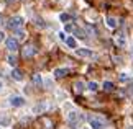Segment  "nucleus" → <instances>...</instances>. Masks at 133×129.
Masks as SVG:
<instances>
[{"label":"nucleus","instance_id":"1","mask_svg":"<svg viewBox=\"0 0 133 129\" xmlns=\"http://www.w3.org/2000/svg\"><path fill=\"white\" fill-rule=\"evenodd\" d=\"M23 25H25L23 17H13V18H10V21L7 23V26L10 29H13V31H17V29H22L23 28Z\"/></svg>","mask_w":133,"mask_h":129},{"label":"nucleus","instance_id":"2","mask_svg":"<svg viewBox=\"0 0 133 129\" xmlns=\"http://www.w3.org/2000/svg\"><path fill=\"white\" fill-rule=\"evenodd\" d=\"M89 126H90L92 129H105V127H107V123L102 119V118L90 116V118H89Z\"/></svg>","mask_w":133,"mask_h":129},{"label":"nucleus","instance_id":"3","mask_svg":"<svg viewBox=\"0 0 133 129\" xmlns=\"http://www.w3.org/2000/svg\"><path fill=\"white\" fill-rule=\"evenodd\" d=\"M76 56H79V57H95V52L87 48H79L76 49Z\"/></svg>","mask_w":133,"mask_h":129},{"label":"nucleus","instance_id":"4","mask_svg":"<svg viewBox=\"0 0 133 129\" xmlns=\"http://www.w3.org/2000/svg\"><path fill=\"white\" fill-rule=\"evenodd\" d=\"M5 46H7V49L10 51V52L18 51V41L15 38H7V39H5Z\"/></svg>","mask_w":133,"mask_h":129},{"label":"nucleus","instance_id":"5","mask_svg":"<svg viewBox=\"0 0 133 129\" xmlns=\"http://www.w3.org/2000/svg\"><path fill=\"white\" fill-rule=\"evenodd\" d=\"M79 119H81V115H79L77 111H71V113H68V123H69L71 126H77Z\"/></svg>","mask_w":133,"mask_h":129},{"label":"nucleus","instance_id":"6","mask_svg":"<svg viewBox=\"0 0 133 129\" xmlns=\"http://www.w3.org/2000/svg\"><path fill=\"white\" fill-rule=\"evenodd\" d=\"M10 105L15 106V108H20L25 105V98L23 96H12L10 98Z\"/></svg>","mask_w":133,"mask_h":129},{"label":"nucleus","instance_id":"7","mask_svg":"<svg viewBox=\"0 0 133 129\" xmlns=\"http://www.w3.org/2000/svg\"><path fill=\"white\" fill-rule=\"evenodd\" d=\"M48 108H49V103L41 101V103H38V105L33 108V113H36V115H39V113H44L46 110H48Z\"/></svg>","mask_w":133,"mask_h":129},{"label":"nucleus","instance_id":"8","mask_svg":"<svg viewBox=\"0 0 133 129\" xmlns=\"http://www.w3.org/2000/svg\"><path fill=\"white\" fill-rule=\"evenodd\" d=\"M35 54H36V48H35L33 44L25 46V49H23V56H25V57H33Z\"/></svg>","mask_w":133,"mask_h":129},{"label":"nucleus","instance_id":"9","mask_svg":"<svg viewBox=\"0 0 133 129\" xmlns=\"http://www.w3.org/2000/svg\"><path fill=\"white\" fill-rule=\"evenodd\" d=\"M69 74V69H66V67H59V69L54 70V77L56 79H63V77H66Z\"/></svg>","mask_w":133,"mask_h":129},{"label":"nucleus","instance_id":"10","mask_svg":"<svg viewBox=\"0 0 133 129\" xmlns=\"http://www.w3.org/2000/svg\"><path fill=\"white\" fill-rule=\"evenodd\" d=\"M12 79L17 80V82H22V80H23V72L18 70V69H13V70H12Z\"/></svg>","mask_w":133,"mask_h":129},{"label":"nucleus","instance_id":"11","mask_svg":"<svg viewBox=\"0 0 133 129\" xmlns=\"http://www.w3.org/2000/svg\"><path fill=\"white\" fill-rule=\"evenodd\" d=\"M107 26L109 28H112V29H115L117 26H118V23H117V18H114V17H107Z\"/></svg>","mask_w":133,"mask_h":129},{"label":"nucleus","instance_id":"12","mask_svg":"<svg viewBox=\"0 0 133 129\" xmlns=\"http://www.w3.org/2000/svg\"><path fill=\"white\" fill-rule=\"evenodd\" d=\"M66 44H68L71 49H77V41H76L72 36H68V38H66Z\"/></svg>","mask_w":133,"mask_h":129},{"label":"nucleus","instance_id":"13","mask_svg":"<svg viewBox=\"0 0 133 129\" xmlns=\"http://www.w3.org/2000/svg\"><path fill=\"white\" fill-rule=\"evenodd\" d=\"M74 88H76V92H77V93H82L84 88H85V84L79 80V82H76V84H74Z\"/></svg>","mask_w":133,"mask_h":129},{"label":"nucleus","instance_id":"14","mask_svg":"<svg viewBox=\"0 0 133 129\" xmlns=\"http://www.w3.org/2000/svg\"><path fill=\"white\" fill-rule=\"evenodd\" d=\"M115 43L118 44L120 48H123V46L127 44V39H125V36H123V34H118V36L115 38Z\"/></svg>","mask_w":133,"mask_h":129},{"label":"nucleus","instance_id":"15","mask_svg":"<svg viewBox=\"0 0 133 129\" xmlns=\"http://www.w3.org/2000/svg\"><path fill=\"white\" fill-rule=\"evenodd\" d=\"M33 84L36 85V87H41L43 85V77L39 75V74H35L33 75Z\"/></svg>","mask_w":133,"mask_h":129},{"label":"nucleus","instance_id":"16","mask_svg":"<svg viewBox=\"0 0 133 129\" xmlns=\"http://www.w3.org/2000/svg\"><path fill=\"white\" fill-rule=\"evenodd\" d=\"M15 33V36H17V38H15V39H25V38H26V33H25L23 31V29H17V31H13Z\"/></svg>","mask_w":133,"mask_h":129},{"label":"nucleus","instance_id":"17","mask_svg":"<svg viewBox=\"0 0 133 129\" xmlns=\"http://www.w3.org/2000/svg\"><path fill=\"white\" fill-rule=\"evenodd\" d=\"M7 64H8V65H12V67H15V65H17V57L10 54L8 57H7Z\"/></svg>","mask_w":133,"mask_h":129},{"label":"nucleus","instance_id":"18","mask_svg":"<svg viewBox=\"0 0 133 129\" xmlns=\"http://www.w3.org/2000/svg\"><path fill=\"white\" fill-rule=\"evenodd\" d=\"M87 88L90 92H97V90H99V84H97V82H89V84H87Z\"/></svg>","mask_w":133,"mask_h":129},{"label":"nucleus","instance_id":"19","mask_svg":"<svg viewBox=\"0 0 133 129\" xmlns=\"http://www.w3.org/2000/svg\"><path fill=\"white\" fill-rule=\"evenodd\" d=\"M8 124H10V118H7V116H0V126L7 127Z\"/></svg>","mask_w":133,"mask_h":129},{"label":"nucleus","instance_id":"20","mask_svg":"<svg viewBox=\"0 0 133 129\" xmlns=\"http://www.w3.org/2000/svg\"><path fill=\"white\" fill-rule=\"evenodd\" d=\"M85 31H87L90 36H95L97 34V31H95V28L94 26H90V25H85Z\"/></svg>","mask_w":133,"mask_h":129},{"label":"nucleus","instance_id":"21","mask_svg":"<svg viewBox=\"0 0 133 129\" xmlns=\"http://www.w3.org/2000/svg\"><path fill=\"white\" fill-rule=\"evenodd\" d=\"M59 20H61L63 23H68L69 20H71V15H68V13H61V15H59Z\"/></svg>","mask_w":133,"mask_h":129},{"label":"nucleus","instance_id":"22","mask_svg":"<svg viewBox=\"0 0 133 129\" xmlns=\"http://www.w3.org/2000/svg\"><path fill=\"white\" fill-rule=\"evenodd\" d=\"M104 90H107V92H112L114 90V84H112V82H104Z\"/></svg>","mask_w":133,"mask_h":129},{"label":"nucleus","instance_id":"23","mask_svg":"<svg viewBox=\"0 0 133 129\" xmlns=\"http://www.w3.org/2000/svg\"><path fill=\"white\" fill-rule=\"evenodd\" d=\"M74 33H76V34H77V36H79V38H85V36H87V34H85V33L82 31V29H74Z\"/></svg>","mask_w":133,"mask_h":129},{"label":"nucleus","instance_id":"24","mask_svg":"<svg viewBox=\"0 0 133 129\" xmlns=\"http://www.w3.org/2000/svg\"><path fill=\"white\" fill-rule=\"evenodd\" d=\"M44 87H46V88H51V87H53V80H51V79H46L44 80Z\"/></svg>","mask_w":133,"mask_h":129},{"label":"nucleus","instance_id":"25","mask_svg":"<svg viewBox=\"0 0 133 129\" xmlns=\"http://www.w3.org/2000/svg\"><path fill=\"white\" fill-rule=\"evenodd\" d=\"M120 80H122V82H127V80H130L128 74H122V75H120Z\"/></svg>","mask_w":133,"mask_h":129},{"label":"nucleus","instance_id":"26","mask_svg":"<svg viewBox=\"0 0 133 129\" xmlns=\"http://www.w3.org/2000/svg\"><path fill=\"white\" fill-rule=\"evenodd\" d=\"M58 36H59V39H61V41H66V38H68V36H66V33H64V31H61V33H59Z\"/></svg>","mask_w":133,"mask_h":129},{"label":"nucleus","instance_id":"27","mask_svg":"<svg viewBox=\"0 0 133 129\" xmlns=\"http://www.w3.org/2000/svg\"><path fill=\"white\" fill-rule=\"evenodd\" d=\"M66 31H74V26H72V25H66Z\"/></svg>","mask_w":133,"mask_h":129},{"label":"nucleus","instance_id":"28","mask_svg":"<svg viewBox=\"0 0 133 129\" xmlns=\"http://www.w3.org/2000/svg\"><path fill=\"white\" fill-rule=\"evenodd\" d=\"M2 41H5V33L0 31V43H2Z\"/></svg>","mask_w":133,"mask_h":129},{"label":"nucleus","instance_id":"29","mask_svg":"<svg viewBox=\"0 0 133 129\" xmlns=\"http://www.w3.org/2000/svg\"><path fill=\"white\" fill-rule=\"evenodd\" d=\"M3 23V17H2V15H0V25H2Z\"/></svg>","mask_w":133,"mask_h":129},{"label":"nucleus","instance_id":"30","mask_svg":"<svg viewBox=\"0 0 133 129\" xmlns=\"http://www.w3.org/2000/svg\"><path fill=\"white\" fill-rule=\"evenodd\" d=\"M2 87H3V84H2V82H0V92H2Z\"/></svg>","mask_w":133,"mask_h":129},{"label":"nucleus","instance_id":"31","mask_svg":"<svg viewBox=\"0 0 133 129\" xmlns=\"http://www.w3.org/2000/svg\"><path fill=\"white\" fill-rule=\"evenodd\" d=\"M8 2H12V0H8Z\"/></svg>","mask_w":133,"mask_h":129}]
</instances>
